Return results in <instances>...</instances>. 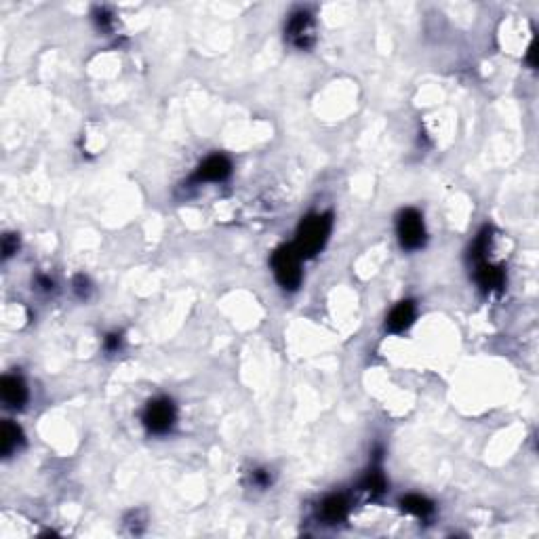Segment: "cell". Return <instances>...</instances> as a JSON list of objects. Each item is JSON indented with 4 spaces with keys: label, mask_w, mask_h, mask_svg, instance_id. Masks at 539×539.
<instances>
[{
    "label": "cell",
    "mask_w": 539,
    "mask_h": 539,
    "mask_svg": "<svg viewBox=\"0 0 539 539\" xmlns=\"http://www.w3.org/2000/svg\"><path fill=\"white\" fill-rule=\"evenodd\" d=\"M331 226H333V219H331V213H323V215H308L301 223H299V230H297V240H295V251L301 255V257H312L316 255L329 234H331Z\"/></svg>",
    "instance_id": "6da1fadb"
},
{
    "label": "cell",
    "mask_w": 539,
    "mask_h": 539,
    "mask_svg": "<svg viewBox=\"0 0 539 539\" xmlns=\"http://www.w3.org/2000/svg\"><path fill=\"white\" fill-rule=\"evenodd\" d=\"M301 255L295 251L293 245H287V247H280L274 251L272 255V270H274V276L276 280L280 283L283 289L287 291H295L301 283Z\"/></svg>",
    "instance_id": "7a4b0ae2"
},
{
    "label": "cell",
    "mask_w": 539,
    "mask_h": 539,
    "mask_svg": "<svg viewBox=\"0 0 539 539\" xmlns=\"http://www.w3.org/2000/svg\"><path fill=\"white\" fill-rule=\"evenodd\" d=\"M396 230H398L401 245H403L405 249H409V251L420 249V247L426 242L424 219H422V215H420L415 209H405V211L398 215Z\"/></svg>",
    "instance_id": "3957f363"
},
{
    "label": "cell",
    "mask_w": 539,
    "mask_h": 539,
    "mask_svg": "<svg viewBox=\"0 0 539 539\" xmlns=\"http://www.w3.org/2000/svg\"><path fill=\"white\" fill-rule=\"evenodd\" d=\"M287 38L299 51H308L314 46L316 27H314V19L308 11H297L291 15V19L287 23Z\"/></svg>",
    "instance_id": "277c9868"
},
{
    "label": "cell",
    "mask_w": 539,
    "mask_h": 539,
    "mask_svg": "<svg viewBox=\"0 0 539 539\" xmlns=\"http://www.w3.org/2000/svg\"><path fill=\"white\" fill-rule=\"evenodd\" d=\"M175 405L169 398H156L145 407L143 413V424L150 432L154 434H164L173 428L175 424Z\"/></svg>",
    "instance_id": "5b68a950"
},
{
    "label": "cell",
    "mask_w": 539,
    "mask_h": 539,
    "mask_svg": "<svg viewBox=\"0 0 539 539\" xmlns=\"http://www.w3.org/2000/svg\"><path fill=\"white\" fill-rule=\"evenodd\" d=\"M232 173V164L226 156L221 154H215V156H209L196 171L194 179L196 181H223L228 175Z\"/></svg>",
    "instance_id": "8992f818"
},
{
    "label": "cell",
    "mask_w": 539,
    "mask_h": 539,
    "mask_svg": "<svg viewBox=\"0 0 539 539\" xmlns=\"http://www.w3.org/2000/svg\"><path fill=\"white\" fill-rule=\"evenodd\" d=\"M0 392H2V401L6 403V407L11 409H21L27 401V388L23 384L21 377L17 375H6L2 377L0 384Z\"/></svg>",
    "instance_id": "52a82bcc"
},
{
    "label": "cell",
    "mask_w": 539,
    "mask_h": 539,
    "mask_svg": "<svg viewBox=\"0 0 539 539\" xmlns=\"http://www.w3.org/2000/svg\"><path fill=\"white\" fill-rule=\"evenodd\" d=\"M413 318H415V306H413V301H401V304L390 312V316H388V320H386V327H388L392 333H401V331H405V329L411 327Z\"/></svg>",
    "instance_id": "ba28073f"
},
{
    "label": "cell",
    "mask_w": 539,
    "mask_h": 539,
    "mask_svg": "<svg viewBox=\"0 0 539 539\" xmlns=\"http://www.w3.org/2000/svg\"><path fill=\"white\" fill-rule=\"evenodd\" d=\"M476 280H479V285H481L487 293H491V291H502V287H504V283H506V274H504L502 268L483 261V264L479 266V270H476Z\"/></svg>",
    "instance_id": "9c48e42d"
},
{
    "label": "cell",
    "mask_w": 539,
    "mask_h": 539,
    "mask_svg": "<svg viewBox=\"0 0 539 539\" xmlns=\"http://www.w3.org/2000/svg\"><path fill=\"white\" fill-rule=\"evenodd\" d=\"M323 519L329 525H335L348 517V500L346 495H331L323 502Z\"/></svg>",
    "instance_id": "30bf717a"
},
{
    "label": "cell",
    "mask_w": 539,
    "mask_h": 539,
    "mask_svg": "<svg viewBox=\"0 0 539 539\" xmlns=\"http://www.w3.org/2000/svg\"><path fill=\"white\" fill-rule=\"evenodd\" d=\"M23 445V434H21V428L15 426L13 422H4L2 428H0V451L2 455H11L15 449H19Z\"/></svg>",
    "instance_id": "8fae6325"
},
{
    "label": "cell",
    "mask_w": 539,
    "mask_h": 539,
    "mask_svg": "<svg viewBox=\"0 0 539 539\" xmlns=\"http://www.w3.org/2000/svg\"><path fill=\"white\" fill-rule=\"evenodd\" d=\"M401 506L405 512L413 514V517H420V519H428L432 512H434V506L432 502H428L426 498L422 495H407L401 500Z\"/></svg>",
    "instance_id": "7c38bea8"
},
{
    "label": "cell",
    "mask_w": 539,
    "mask_h": 539,
    "mask_svg": "<svg viewBox=\"0 0 539 539\" xmlns=\"http://www.w3.org/2000/svg\"><path fill=\"white\" fill-rule=\"evenodd\" d=\"M363 489H365V491H369V493H373V495L384 493V491H386V479H384V474H382L377 468H373V470L365 476V481H363Z\"/></svg>",
    "instance_id": "4fadbf2b"
},
{
    "label": "cell",
    "mask_w": 539,
    "mask_h": 539,
    "mask_svg": "<svg viewBox=\"0 0 539 539\" xmlns=\"http://www.w3.org/2000/svg\"><path fill=\"white\" fill-rule=\"evenodd\" d=\"M489 247H491V228H483L481 234L476 236L474 247H472V257H474V259H481V257L489 251Z\"/></svg>",
    "instance_id": "5bb4252c"
},
{
    "label": "cell",
    "mask_w": 539,
    "mask_h": 539,
    "mask_svg": "<svg viewBox=\"0 0 539 539\" xmlns=\"http://www.w3.org/2000/svg\"><path fill=\"white\" fill-rule=\"evenodd\" d=\"M17 247H19V238L15 234H6L2 238V257L8 259L13 253H17Z\"/></svg>",
    "instance_id": "9a60e30c"
},
{
    "label": "cell",
    "mask_w": 539,
    "mask_h": 539,
    "mask_svg": "<svg viewBox=\"0 0 539 539\" xmlns=\"http://www.w3.org/2000/svg\"><path fill=\"white\" fill-rule=\"evenodd\" d=\"M95 15H97L95 19H97V23H99L101 30H110V27H112V15H110L105 8H99Z\"/></svg>",
    "instance_id": "2e32d148"
},
{
    "label": "cell",
    "mask_w": 539,
    "mask_h": 539,
    "mask_svg": "<svg viewBox=\"0 0 539 539\" xmlns=\"http://www.w3.org/2000/svg\"><path fill=\"white\" fill-rule=\"evenodd\" d=\"M253 483H255L257 487H268V485L272 483V476H270V472H266V470H255V472H253Z\"/></svg>",
    "instance_id": "e0dca14e"
},
{
    "label": "cell",
    "mask_w": 539,
    "mask_h": 539,
    "mask_svg": "<svg viewBox=\"0 0 539 539\" xmlns=\"http://www.w3.org/2000/svg\"><path fill=\"white\" fill-rule=\"evenodd\" d=\"M74 285H76V293H78V297H86V295H89L91 287H89V280H86L84 276H76Z\"/></svg>",
    "instance_id": "ac0fdd59"
},
{
    "label": "cell",
    "mask_w": 539,
    "mask_h": 539,
    "mask_svg": "<svg viewBox=\"0 0 539 539\" xmlns=\"http://www.w3.org/2000/svg\"><path fill=\"white\" fill-rule=\"evenodd\" d=\"M120 344H122V339H120V335H116V333H112V335L105 337V350H108V352H116V350L120 348Z\"/></svg>",
    "instance_id": "d6986e66"
},
{
    "label": "cell",
    "mask_w": 539,
    "mask_h": 539,
    "mask_svg": "<svg viewBox=\"0 0 539 539\" xmlns=\"http://www.w3.org/2000/svg\"><path fill=\"white\" fill-rule=\"evenodd\" d=\"M529 63H531V65H535V44H531V46H529Z\"/></svg>",
    "instance_id": "ffe728a7"
}]
</instances>
